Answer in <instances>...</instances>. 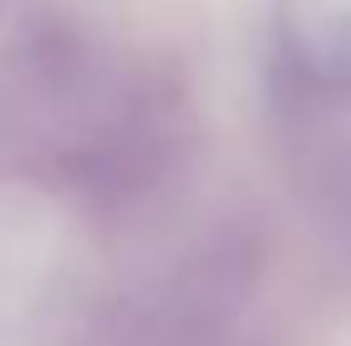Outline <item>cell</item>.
Returning a JSON list of instances; mask_svg holds the SVG:
<instances>
[{"instance_id": "1", "label": "cell", "mask_w": 351, "mask_h": 346, "mask_svg": "<svg viewBox=\"0 0 351 346\" xmlns=\"http://www.w3.org/2000/svg\"><path fill=\"white\" fill-rule=\"evenodd\" d=\"M163 92L62 21L0 51V143L26 173L82 194H132L168 158Z\"/></svg>"}, {"instance_id": "2", "label": "cell", "mask_w": 351, "mask_h": 346, "mask_svg": "<svg viewBox=\"0 0 351 346\" xmlns=\"http://www.w3.org/2000/svg\"><path fill=\"white\" fill-rule=\"evenodd\" d=\"M275 107L311 204L351 245V0H326L285 21Z\"/></svg>"}]
</instances>
